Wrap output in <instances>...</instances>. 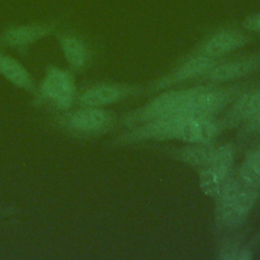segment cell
Masks as SVG:
<instances>
[{"mask_svg":"<svg viewBox=\"0 0 260 260\" xmlns=\"http://www.w3.org/2000/svg\"><path fill=\"white\" fill-rule=\"evenodd\" d=\"M260 188L243 180L236 170L232 173L218 196L214 199V225L224 232L240 229L254 209Z\"/></svg>","mask_w":260,"mask_h":260,"instance_id":"obj_1","label":"cell"},{"mask_svg":"<svg viewBox=\"0 0 260 260\" xmlns=\"http://www.w3.org/2000/svg\"><path fill=\"white\" fill-rule=\"evenodd\" d=\"M52 122L66 135L88 139L109 133L118 121L115 115L105 108L80 106L75 110L53 112Z\"/></svg>","mask_w":260,"mask_h":260,"instance_id":"obj_2","label":"cell"},{"mask_svg":"<svg viewBox=\"0 0 260 260\" xmlns=\"http://www.w3.org/2000/svg\"><path fill=\"white\" fill-rule=\"evenodd\" d=\"M73 73L70 69H63L53 64L48 65L31 105L34 107L46 105L53 112L72 109L78 94Z\"/></svg>","mask_w":260,"mask_h":260,"instance_id":"obj_3","label":"cell"},{"mask_svg":"<svg viewBox=\"0 0 260 260\" xmlns=\"http://www.w3.org/2000/svg\"><path fill=\"white\" fill-rule=\"evenodd\" d=\"M205 82L181 89H166L143 106L125 113L119 120L120 126L128 129L176 112L192 95L200 91Z\"/></svg>","mask_w":260,"mask_h":260,"instance_id":"obj_4","label":"cell"},{"mask_svg":"<svg viewBox=\"0 0 260 260\" xmlns=\"http://www.w3.org/2000/svg\"><path fill=\"white\" fill-rule=\"evenodd\" d=\"M235 156L236 145L234 142L216 145L209 162L198 170V185L205 196L212 199L218 196L235 170Z\"/></svg>","mask_w":260,"mask_h":260,"instance_id":"obj_5","label":"cell"},{"mask_svg":"<svg viewBox=\"0 0 260 260\" xmlns=\"http://www.w3.org/2000/svg\"><path fill=\"white\" fill-rule=\"evenodd\" d=\"M219 60L190 52L169 72L154 79L146 88L147 93L169 89L177 84L200 79Z\"/></svg>","mask_w":260,"mask_h":260,"instance_id":"obj_6","label":"cell"},{"mask_svg":"<svg viewBox=\"0 0 260 260\" xmlns=\"http://www.w3.org/2000/svg\"><path fill=\"white\" fill-rule=\"evenodd\" d=\"M63 18L10 25L0 31V47L24 51L29 46L55 34Z\"/></svg>","mask_w":260,"mask_h":260,"instance_id":"obj_7","label":"cell"},{"mask_svg":"<svg viewBox=\"0 0 260 260\" xmlns=\"http://www.w3.org/2000/svg\"><path fill=\"white\" fill-rule=\"evenodd\" d=\"M251 42V37L237 27H221L203 39L192 51L205 57L220 60L239 49L246 47Z\"/></svg>","mask_w":260,"mask_h":260,"instance_id":"obj_8","label":"cell"},{"mask_svg":"<svg viewBox=\"0 0 260 260\" xmlns=\"http://www.w3.org/2000/svg\"><path fill=\"white\" fill-rule=\"evenodd\" d=\"M260 71V51L238 58L218 61L199 80L221 84L234 81Z\"/></svg>","mask_w":260,"mask_h":260,"instance_id":"obj_9","label":"cell"},{"mask_svg":"<svg viewBox=\"0 0 260 260\" xmlns=\"http://www.w3.org/2000/svg\"><path fill=\"white\" fill-rule=\"evenodd\" d=\"M142 90L143 89L137 85L102 82L90 85L78 93L76 103L80 106L105 108L130 96H136L142 92Z\"/></svg>","mask_w":260,"mask_h":260,"instance_id":"obj_10","label":"cell"},{"mask_svg":"<svg viewBox=\"0 0 260 260\" xmlns=\"http://www.w3.org/2000/svg\"><path fill=\"white\" fill-rule=\"evenodd\" d=\"M64 60L73 72L83 71L90 63L92 52L87 42L71 30L55 32Z\"/></svg>","mask_w":260,"mask_h":260,"instance_id":"obj_11","label":"cell"},{"mask_svg":"<svg viewBox=\"0 0 260 260\" xmlns=\"http://www.w3.org/2000/svg\"><path fill=\"white\" fill-rule=\"evenodd\" d=\"M260 109V85L251 86L239 94L219 118L224 130L238 128Z\"/></svg>","mask_w":260,"mask_h":260,"instance_id":"obj_12","label":"cell"},{"mask_svg":"<svg viewBox=\"0 0 260 260\" xmlns=\"http://www.w3.org/2000/svg\"><path fill=\"white\" fill-rule=\"evenodd\" d=\"M216 145L214 142L185 143V145L179 147H167L164 149V153L198 171L209 162Z\"/></svg>","mask_w":260,"mask_h":260,"instance_id":"obj_13","label":"cell"},{"mask_svg":"<svg viewBox=\"0 0 260 260\" xmlns=\"http://www.w3.org/2000/svg\"><path fill=\"white\" fill-rule=\"evenodd\" d=\"M0 75L14 87L34 98L38 84L27 69L15 58L0 50Z\"/></svg>","mask_w":260,"mask_h":260,"instance_id":"obj_14","label":"cell"},{"mask_svg":"<svg viewBox=\"0 0 260 260\" xmlns=\"http://www.w3.org/2000/svg\"><path fill=\"white\" fill-rule=\"evenodd\" d=\"M216 257L221 260H250L253 258V252L243 246L241 241L231 240L220 245Z\"/></svg>","mask_w":260,"mask_h":260,"instance_id":"obj_15","label":"cell"},{"mask_svg":"<svg viewBox=\"0 0 260 260\" xmlns=\"http://www.w3.org/2000/svg\"><path fill=\"white\" fill-rule=\"evenodd\" d=\"M259 134H260V109L239 126V131L237 135L239 139H246L248 137L259 135Z\"/></svg>","mask_w":260,"mask_h":260,"instance_id":"obj_16","label":"cell"},{"mask_svg":"<svg viewBox=\"0 0 260 260\" xmlns=\"http://www.w3.org/2000/svg\"><path fill=\"white\" fill-rule=\"evenodd\" d=\"M242 26L245 30L260 36V12L247 15L242 21Z\"/></svg>","mask_w":260,"mask_h":260,"instance_id":"obj_17","label":"cell"},{"mask_svg":"<svg viewBox=\"0 0 260 260\" xmlns=\"http://www.w3.org/2000/svg\"><path fill=\"white\" fill-rule=\"evenodd\" d=\"M21 210L13 205H4L0 206V217H6L19 213Z\"/></svg>","mask_w":260,"mask_h":260,"instance_id":"obj_18","label":"cell"}]
</instances>
